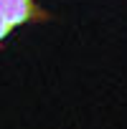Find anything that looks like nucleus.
I'll use <instances>...</instances> for the list:
<instances>
[{
    "mask_svg": "<svg viewBox=\"0 0 127 129\" xmlns=\"http://www.w3.org/2000/svg\"><path fill=\"white\" fill-rule=\"evenodd\" d=\"M8 30H10V25H8V23L3 20V15H0V41H3V38L8 36Z\"/></svg>",
    "mask_w": 127,
    "mask_h": 129,
    "instance_id": "nucleus-2",
    "label": "nucleus"
},
{
    "mask_svg": "<svg viewBox=\"0 0 127 129\" xmlns=\"http://www.w3.org/2000/svg\"><path fill=\"white\" fill-rule=\"evenodd\" d=\"M0 15L10 28H15V25L36 18L38 10L33 5V0H0Z\"/></svg>",
    "mask_w": 127,
    "mask_h": 129,
    "instance_id": "nucleus-1",
    "label": "nucleus"
}]
</instances>
